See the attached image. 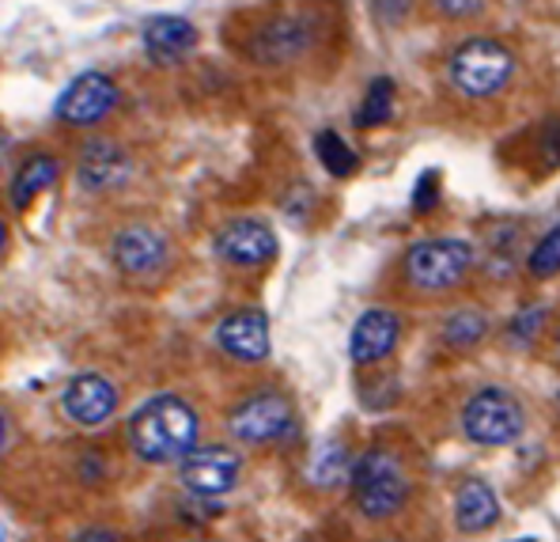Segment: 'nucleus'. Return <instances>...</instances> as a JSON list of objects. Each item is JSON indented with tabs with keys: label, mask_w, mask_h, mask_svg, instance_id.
Masks as SVG:
<instances>
[{
	"label": "nucleus",
	"mask_w": 560,
	"mask_h": 542,
	"mask_svg": "<svg viewBox=\"0 0 560 542\" xmlns=\"http://www.w3.org/2000/svg\"><path fill=\"white\" fill-rule=\"evenodd\" d=\"M526 414L518 406V399L504 388H481L469 394L463 406V433L481 448H508L523 437Z\"/></svg>",
	"instance_id": "39448f33"
},
{
	"label": "nucleus",
	"mask_w": 560,
	"mask_h": 542,
	"mask_svg": "<svg viewBox=\"0 0 560 542\" xmlns=\"http://www.w3.org/2000/svg\"><path fill=\"white\" fill-rule=\"evenodd\" d=\"M110 254H114V266H118L126 277H133V281H148V277L163 274V266H167V258H171V243L160 228L129 224L114 235Z\"/></svg>",
	"instance_id": "9d476101"
},
{
	"label": "nucleus",
	"mask_w": 560,
	"mask_h": 542,
	"mask_svg": "<svg viewBox=\"0 0 560 542\" xmlns=\"http://www.w3.org/2000/svg\"><path fill=\"white\" fill-rule=\"evenodd\" d=\"M538 155L546 168H560V118H549L538 134Z\"/></svg>",
	"instance_id": "393cba45"
},
{
	"label": "nucleus",
	"mask_w": 560,
	"mask_h": 542,
	"mask_svg": "<svg viewBox=\"0 0 560 542\" xmlns=\"http://www.w3.org/2000/svg\"><path fill=\"white\" fill-rule=\"evenodd\" d=\"M541 326H546V308H541V303H526V308L515 311L508 334H512L515 345H530L541 334Z\"/></svg>",
	"instance_id": "b1692460"
},
{
	"label": "nucleus",
	"mask_w": 560,
	"mask_h": 542,
	"mask_svg": "<svg viewBox=\"0 0 560 542\" xmlns=\"http://www.w3.org/2000/svg\"><path fill=\"white\" fill-rule=\"evenodd\" d=\"M406 281L420 292H451L474 269V243L440 235V240H420L406 251Z\"/></svg>",
	"instance_id": "20e7f679"
},
{
	"label": "nucleus",
	"mask_w": 560,
	"mask_h": 542,
	"mask_svg": "<svg viewBox=\"0 0 560 542\" xmlns=\"http://www.w3.org/2000/svg\"><path fill=\"white\" fill-rule=\"evenodd\" d=\"M394 114V80L390 77H375L364 92V103L357 106V126L360 129H375L386 126Z\"/></svg>",
	"instance_id": "412c9836"
},
{
	"label": "nucleus",
	"mask_w": 560,
	"mask_h": 542,
	"mask_svg": "<svg viewBox=\"0 0 560 542\" xmlns=\"http://www.w3.org/2000/svg\"><path fill=\"white\" fill-rule=\"evenodd\" d=\"M4 246H8V224L0 220V254H4Z\"/></svg>",
	"instance_id": "7c9ffc66"
},
{
	"label": "nucleus",
	"mask_w": 560,
	"mask_h": 542,
	"mask_svg": "<svg viewBox=\"0 0 560 542\" xmlns=\"http://www.w3.org/2000/svg\"><path fill=\"white\" fill-rule=\"evenodd\" d=\"M526 274L538 277V281L560 274V224L549 228V232L530 246V254H526Z\"/></svg>",
	"instance_id": "5701e85b"
},
{
	"label": "nucleus",
	"mask_w": 560,
	"mask_h": 542,
	"mask_svg": "<svg viewBox=\"0 0 560 542\" xmlns=\"http://www.w3.org/2000/svg\"><path fill=\"white\" fill-rule=\"evenodd\" d=\"M349 489L360 516H368V520H390V516H398L406 508L413 486H409L406 466H401V459L394 451L372 448L360 459H352Z\"/></svg>",
	"instance_id": "f03ea898"
},
{
	"label": "nucleus",
	"mask_w": 560,
	"mask_h": 542,
	"mask_svg": "<svg viewBox=\"0 0 560 542\" xmlns=\"http://www.w3.org/2000/svg\"><path fill=\"white\" fill-rule=\"evenodd\" d=\"M133 175V160L118 141L110 137H92L84 148H80V160H77V183L92 194L103 191H118V186L129 183Z\"/></svg>",
	"instance_id": "9b49d317"
},
{
	"label": "nucleus",
	"mask_w": 560,
	"mask_h": 542,
	"mask_svg": "<svg viewBox=\"0 0 560 542\" xmlns=\"http://www.w3.org/2000/svg\"><path fill=\"white\" fill-rule=\"evenodd\" d=\"M311 38H315V23H311L307 15H277V20H269L266 27L254 35L250 54L258 57L261 65H284V61H292V57H300L303 49L311 46Z\"/></svg>",
	"instance_id": "dca6fc26"
},
{
	"label": "nucleus",
	"mask_w": 560,
	"mask_h": 542,
	"mask_svg": "<svg viewBox=\"0 0 560 542\" xmlns=\"http://www.w3.org/2000/svg\"><path fill=\"white\" fill-rule=\"evenodd\" d=\"M489 338V319H485L481 308H458L455 315H447L443 323V342L451 349H474Z\"/></svg>",
	"instance_id": "aec40b11"
},
{
	"label": "nucleus",
	"mask_w": 560,
	"mask_h": 542,
	"mask_svg": "<svg viewBox=\"0 0 560 542\" xmlns=\"http://www.w3.org/2000/svg\"><path fill=\"white\" fill-rule=\"evenodd\" d=\"M398 338H401V319L394 315L390 308H368L349 334L352 365H360V368L378 365V360H386L398 349Z\"/></svg>",
	"instance_id": "4468645a"
},
{
	"label": "nucleus",
	"mask_w": 560,
	"mask_h": 542,
	"mask_svg": "<svg viewBox=\"0 0 560 542\" xmlns=\"http://www.w3.org/2000/svg\"><path fill=\"white\" fill-rule=\"evenodd\" d=\"M432 8L447 20H474L485 12V0H432Z\"/></svg>",
	"instance_id": "bb28decb"
},
{
	"label": "nucleus",
	"mask_w": 560,
	"mask_h": 542,
	"mask_svg": "<svg viewBox=\"0 0 560 542\" xmlns=\"http://www.w3.org/2000/svg\"><path fill=\"white\" fill-rule=\"evenodd\" d=\"M217 345L228 353L232 360H246V365H258L269 357V315L258 308H243L232 315L220 319L217 326Z\"/></svg>",
	"instance_id": "ddd939ff"
},
{
	"label": "nucleus",
	"mask_w": 560,
	"mask_h": 542,
	"mask_svg": "<svg viewBox=\"0 0 560 542\" xmlns=\"http://www.w3.org/2000/svg\"><path fill=\"white\" fill-rule=\"evenodd\" d=\"M500 520V497L492 493L489 482L466 478L455 493V523L466 535H481V531L497 528Z\"/></svg>",
	"instance_id": "f3484780"
},
{
	"label": "nucleus",
	"mask_w": 560,
	"mask_h": 542,
	"mask_svg": "<svg viewBox=\"0 0 560 542\" xmlns=\"http://www.w3.org/2000/svg\"><path fill=\"white\" fill-rule=\"evenodd\" d=\"M557 406H560V391H557Z\"/></svg>",
	"instance_id": "2f4dec72"
},
{
	"label": "nucleus",
	"mask_w": 560,
	"mask_h": 542,
	"mask_svg": "<svg viewBox=\"0 0 560 542\" xmlns=\"http://www.w3.org/2000/svg\"><path fill=\"white\" fill-rule=\"evenodd\" d=\"M440 205V171H424L417 178V191H413V209L417 212H428Z\"/></svg>",
	"instance_id": "a878e982"
},
{
	"label": "nucleus",
	"mask_w": 560,
	"mask_h": 542,
	"mask_svg": "<svg viewBox=\"0 0 560 542\" xmlns=\"http://www.w3.org/2000/svg\"><path fill=\"white\" fill-rule=\"evenodd\" d=\"M212 251H217L220 262H228L235 269H258L277 258V235L266 220L238 217L220 228L217 240H212Z\"/></svg>",
	"instance_id": "1a4fd4ad"
},
{
	"label": "nucleus",
	"mask_w": 560,
	"mask_h": 542,
	"mask_svg": "<svg viewBox=\"0 0 560 542\" xmlns=\"http://www.w3.org/2000/svg\"><path fill=\"white\" fill-rule=\"evenodd\" d=\"M72 542H121L118 539V531H110V528H103V523H95V528H84Z\"/></svg>",
	"instance_id": "cd10ccee"
},
{
	"label": "nucleus",
	"mask_w": 560,
	"mask_h": 542,
	"mask_svg": "<svg viewBox=\"0 0 560 542\" xmlns=\"http://www.w3.org/2000/svg\"><path fill=\"white\" fill-rule=\"evenodd\" d=\"M451 88L466 99L500 95L515 77V54L497 38H466L447 57Z\"/></svg>",
	"instance_id": "7ed1b4c3"
},
{
	"label": "nucleus",
	"mask_w": 560,
	"mask_h": 542,
	"mask_svg": "<svg viewBox=\"0 0 560 542\" xmlns=\"http://www.w3.org/2000/svg\"><path fill=\"white\" fill-rule=\"evenodd\" d=\"M61 178V160L49 152H35L20 163V171L12 175V186H8V197H12L15 209H31V205L43 197L49 186Z\"/></svg>",
	"instance_id": "a211bd4d"
},
{
	"label": "nucleus",
	"mask_w": 560,
	"mask_h": 542,
	"mask_svg": "<svg viewBox=\"0 0 560 542\" xmlns=\"http://www.w3.org/2000/svg\"><path fill=\"white\" fill-rule=\"evenodd\" d=\"M197 27L183 15H155V20L144 23V35H140V43H144V54L152 65H160V69H175V65H183L189 54L197 49Z\"/></svg>",
	"instance_id": "2eb2a0df"
},
{
	"label": "nucleus",
	"mask_w": 560,
	"mask_h": 542,
	"mask_svg": "<svg viewBox=\"0 0 560 542\" xmlns=\"http://www.w3.org/2000/svg\"><path fill=\"white\" fill-rule=\"evenodd\" d=\"M557 349H560V338H557Z\"/></svg>",
	"instance_id": "473e14b6"
},
{
	"label": "nucleus",
	"mask_w": 560,
	"mask_h": 542,
	"mask_svg": "<svg viewBox=\"0 0 560 542\" xmlns=\"http://www.w3.org/2000/svg\"><path fill=\"white\" fill-rule=\"evenodd\" d=\"M349 474H352V451L345 448V443H337V440L323 443V448L315 451V459H311V466H307L311 486H318V489L345 486V482H349Z\"/></svg>",
	"instance_id": "6ab92c4d"
},
{
	"label": "nucleus",
	"mask_w": 560,
	"mask_h": 542,
	"mask_svg": "<svg viewBox=\"0 0 560 542\" xmlns=\"http://www.w3.org/2000/svg\"><path fill=\"white\" fill-rule=\"evenodd\" d=\"M295 429V410L280 391H254L243 402H235L228 414V433L238 443H277L292 437Z\"/></svg>",
	"instance_id": "423d86ee"
},
{
	"label": "nucleus",
	"mask_w": 560,
	"mask_h": 542,
	"mask_svg": "<svg viewBox=\"0 0 560 542\" xmlns=\"http://www.w3.org/2000/svg\"><path fill=\"white\" fill-rule=\"evenodd\" d=\"M238 474H243V455L228 443H205L194 448L178 463V482L189 489V497H228L238 486Z\"/></svg>",
	"instance_id": "0eeeda50"
},
{
	"label": "nucleus",
	"mask_w": 560,
	"mask_h": 542,
	"mask_svg": "<svg viewBox=\"0 0 560 542\" xmlns=\"http://www.w3.org/2000/svg\"><path fill=\"white\" fill-rule=\"evenodd\" d=\"M4 448H8V417L0 414V451H4Z\"/></svg>",
	"instance_id": "c85d7f7f"
},
{
	"label": "nucleus",
	"mask_w": 560,
	"mask_h": 542,
	"mask_svg": "<svg viewBox=\"0 0 560 542\" xmlns=\"http://www.w3.org/2000/svg\"><path fill=\"white\" fill-rule=\"evenodd\" d=\"M201 437V417L183 394H152L144 406L129 417V443L137 459L152 466L183 463Z\"/></svg>",
	"instance_id": "f257e3e1"
},
{
	"label": "nucleus",
	"mask_w": 560,
	"mask_h": 542,
	"mask_svg": "<svg viewBox=\"0 0 560 542\" xmlns=\"http://www.w3.org/2000/svg\"><path fill=\"white\" fill-rule=\"evenodd\" d=\"M4 155H8V134L0 129V163H4Z\"/></svg>",
	"instance_id": "c756f323"
},
{
	"label": "nucleus",
	"mask_w": 560,
	"mask_h": 542,
	"mask_svg": "<svg viewBox=\"0 0 560 542\" xmlns=\"http://www.w3.org/2000/svg\"><path fill=\"white\" fill-rule=\"evenodd\" d=\"M61 406L69 414V422L95 429V425L110 422L114 410H118V388L103 372H80L61 391Z\"/></svg>",
	"instance_id": "f8f14e48"
},
{
	"label": "nucleus",
	"mask_w": 560,
	"mask_h": 542,
	"mask_svg": "<svg viewBox=\"0 0 560 542\" xmlns=\"http://www.w3.org/2000/svg\"><path fill=\"white\" fill-rule=\"evenodd\" d=\"M315 152L318 160H323V168L329 171L334 178H349L352 171H357V152L349 148L341 134H334V129H323V134L315 137Z\"/></svg>",
	"instance_id": "4be33fe9"
},
{
	"label": "nucleus",
	"mask_w": 560,
	"mask_h": 542,
	"mask_svg": "<svg viewBox=\"0 0 560 542\" xmlns=\"http://www.w3.org/2000/svg\"><path fill=\"white\" fill-rule=\"evenodd\" d=\"M118 80L103 69H92V72H80L77 80H69L61 95H57V118L72 129H92L106 114L118 106Z\"/></svg>",
	"instance_id": "6e6552de"
}]
</instances>
